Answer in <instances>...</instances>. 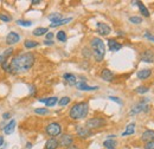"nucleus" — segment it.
<instances>
[{"label": "nucleus", "instance_id": "obj_14", "mask_svg": "<svg viewBox=\"0 0 154 149\" xmlns=\"http://www.w3.org/2000/svg\"><path fill=\"white\" fill-rule=\"evenodd\" d=\"M15 126H17L15 120H11V121L5 126V128H2L5 135H11V134H13V133H14V129H15Z\"/></svg>", "mask_w": 154, "mask_h": 149}, {"label": "nucleus", "instance_id": "obj_12", "mask_svg": "<svg viewBox=\"0 0 154 149\" xmlns=\"http://www.w3.org/2000/svg\"><path fill=\"white\" fill-rule=\"evenodd\" d=\"M76 88L78 89V90H81V91H95V90H97V89H98V86H90V85H88L84 81H82V82H77Z\"/></svg>", "mask_w": 154, "mask_h": 149}, {"label": "nucleus", "instance_id": "obj_40", "mask_svg": "<svg viewBox=\"0 0 154 149\" xmlns=\"http://www.w3.org/2000/svg\"><path fill=\"white\" fill-rule=\"evenodd\" d=\"M11 116H12L11 113H4V114H2V118H4V120H10Z\"/></svg>", "mask_w": 154, "mask_h": 149}, {"label": "nucleus", "instance_id": "obj_30", "mask_svg": "<svg viewBox=\"0 0 154 149\" xmlns=\"http://www.w3.org/2000/svg\"><path fill=\"white\" fill-rule=\"evenodd\" d=\"M70 102H71V100H70V97H68V96L62 97L61 100H58V104H59L61 107H65V105H68Z\"/></svg>", "mask_w": 154, "mask_h": 149}, {"label": "nucleus", "instance_id": "obj_42", "mask_svg": "<svg viewBox=\"0 0 154 149\" xmlns=\"http://www.w3.org/2000/svg\"><path fill=\"white\" fill-rule=\"evenodd\" d=\"M36 94V86L30 85V95H34Z\"/></svg>", "mask_w": 154, "mask_h": 149}, {"label": "nucleus", "instance_id": "obj_45", "mask_svg": "<svg viewBox=\"0 0 154 149\" xmlns=\"http://www.w3.org/2000/svg\"><path fill=\"white\" fill-rule=\"evenodd\" d=\"M31 4H32V5H38V4H40V1H39V0H32Z\"/></svg>", "mask_w": 154, "mask_h": 149}, {"label": "nucleus", "instance_id": "obj_25", "mask_svg": "<svg viewBox=\"0 0 154 149\" xmlns=\"http://www.w3.org/2000/svg\"><path fill=\"white\" fill-rule=\"evenodd\" d=\"M73 20V18H65V19H61V20H58V21H56V23H51V27H58V26H62V25H65V24H68V23H70Z\"/></svg>", "mask_w": 154, "mask_h": 149}, {"label": "nucleus", "instance_id": "obj_38", "mask_svg": "<svg viewBox=\"0 0 154 149\" xmlns=\"http://www.w3.org/2000/svg\"><path fill=\"white\" fill-rule=\"evenodd\" d=\"M83 56H85L87 58H89V57L91 56V52L89 51V49H87V47H85V49L83 50Z\"/></svg>", "mask_w": 154, "mask_h": 149}, {"label": "nucleus", "instance_id": "obj_20", "mask_svg": "<svg viewBox=\"0 0 154 149\" xmlns=\"http://www.w3.org/2000/svg\"><path fill=\"white\" fill-rule=\"evenodd\" d=\"M151 75H152V70H150V69H144V70H140V71H138V73H136V76H138V78L139 79H147L148 77H151Z\"/></svg>", "mask_w": 154, "mask_h": 149}, {"label": "nucleus", "instance_id": "obj_10", "mask_svg": "<svg viewBox=\"0 0 154 149\" xmlns=\"http://www.w3.org/2000/svg\"><path fill=\"white\" fill-rule=\"evenodd\" d=\"M76 134L79 139H88L91 136V130H89L87 127H82V126H78L76 127Z\"/></svg>", "mask_w": 154, "mask_h": 149}, {"label": "nucleus", "instance_id": "obj_35", "mask_svg": "<svg viewBox=\"0 0 154 149\" xmlns=\"http://www.w3.org/2000/svg\"><path fill=\"white\" fill-rule=\"evenodd\" d=\"M148 90H150V88L148 86H138L136 89H135V92H138V94H146V92H148Z\"/></svg>", "mask_w": 154, "mask_h": 149}, {"label": "nucleus", "instance_id": "obj_21", "mask_svg": "<svg viewBox=\"0 0 154 149\" xmlns=\"http://www.w3.org/2000/svg\"><path fill=\"white\" fill-rule=\"evenodd\" d=\"M63 78L65 79V82L69 84V85H76V76L73 75V73H64L63 75Z\"/></svg>", "mask_w": 154, "mask_h": 149}, {"label": "nucleus", "instance_id": "obj_15", "mask_svg": "<svg viewBox=\"0 0 154 149\" xmlns=\"http://www.w3.org/2000/svg\"><path fill=\"white\" fill-rule=\"evenodd\" d=\"M101 78H102L103 81H106V82H113V79H114V73H113V71H110L109 69H103V70L101 71Z\"/></svg>", "mask_w": 154, "mask_h": 149}, {"label": "nucleus", "instance_id": "obj_6", "mask_svg": "<svg viewBox=\"0 0 154 149\" xmlns=\"http://www.w3.org/2000/svg\"><path fill=\"white\" fill-rule=\"evenodd\" d=\"M147 102H148V98H144L140 103H138L136 105H134L133 108H132V110L129 111V115H136V114H139V113H146V111H148V109H150V107L147 105Z\"/></svg>", "mask_w": 154, "mask_h": 149}, {"label": "nucleus", "instance_id": "obj_7", "mask_svg": "<svg viewBox=\"0 0 154 149\" xmlns=\"http://www.w3.org/2000/svg\"><path fill=\"white\" fill-rule=\"evenodd\" d=\"M59 147H70L71 145H74V136L70 134H63L61 135L59 140H58Z\"/></svg>", "mask_w": 154, "mask_h": 149}, {"label": "nucleus", "instance_id": "obj_26", "mask_svg": "<svg viewBox=\"0 0 154 149\" xmlns=\"http://www.w3.org/2000/svg\"><path fill=\"white\" fill-rule=\"evenodd\" d=\"M49 32V30L46 28V27H37V28H34L33 30V36H36V37H40V36H43V34H46Z\"/></svg>", "mask_w": 154, "mask_h": 149}, {"label": "nucleus", "instance_id": "obj_48", "mask_svg": "<svg viewBox=\"0 0 154 149\" xmlns=\"http://www.w3.org/2000/svg\"><path fill=\"white\" fill-rule=\"evenodd\" d=\"M0 149H2V148H0Z\"/></svg>", "mask_w": 154, "mask_h": 149}, {"label": "nucleus", "instance_id": "obj_18", "mask_svg": "<svg viewBox=\"0 0 154 149\" xmlns=\"http://www.w3.org/2000/svg\"><path fill=\"white\" fill-rule=\"evenodd\" d=\"M13 47H8V49H6L1 55H0V64H2V63H5V62H7V59H8V57H11L12 55H13Z\"/></svg>", "mask_w": 154, "mask_h": 149}, {"label": "nucleus", "instance_id": "obj_32", "mask_svg": "<svg viewBox=\"0 0 154 149\" xmlns=\"http://www.w3.org/2000/svg\"><path fill=\"white\" fill-rule=\"evenodd\" d=\"M17 24L20 25V26H24V27H30L32 25V21L31 20H24V19H19L17 20Z\"/></svg>", "mask_w": 154, "mask_h": 149}, {"label": "nucleus", "instance_id": "obj_47", "mask_svg": "<svg viewBox=\"0 0 154 149\" xmlns=\"http://www.w3.org/2000/svg\"><path fill=\"white\" fill-rule=\"evenodd\" d=\"M26 148L27 149L32 148V143H31V142H27V143H26Z\"/></svg>", "mask_w": 154, "mask_h": 149}, {"label": "nucleus", "instance_id": "obj_11", "mask_svg": "<svg viewBox=\"0 0 154 149\" xmlns=\"http://www.w3.org/2000/svg\"><path fill=\"white\" fill-rule=\"evenodd\" d=\"M141 60L145 63H154V50L147 49L141 55Z\"/></svg>", "mask_w": 154, "mask_h": 149}, {"label": "nucleus", "instance_id": "obj_13", "mask_svg": "<svg viewBox=\"0 0 154 149\" xmlns=\"http://www.w3.org/2000/svg\"><path fill=\"white\" fill-rule=\"evenodd\" d=\"M108 47H109V51H111V52H117L119 50L122 49V44L119 43V41L115 40V39H109V40H108Z\"/></svg>", "mask_w": 154, "mask_h": 149}, {"label": "nucleus", "instance_id": "obj_19", "mask_svg": "<svg viewBox=\"0 0 154 149\" xmlns=\"http://www.w3.org/2000/svg\"><path fill=\"white\" fill-rule=\"evenodd\" d=\"M59 147V143H58V140L55 139V137H51L46 141L45 143V149H58Z\"/></svg>", "mask_w": 154, "mask_h": 149}, {"label": "nucleus", "instance_id": "obj_9", "mask_svg": "<svg viewBox=\"0 0 154 149\" xmlns=\"http://www.w3.org/2000/svg\"><path fill=\"white\" fill-rule=\"evenodd\" d=\"M96 30L101 36H108L111 32V28L108 24L106 23H97L96 24Z\"/></svg>", "mask_w": 154, "mask_h": 149}, {"label": "nucleus", "instance_id": "obj_36", "mask_svg": "<svg viewBox=\"0 0 154 149\" xmlns=\"http://www.w3.org/2000/svg\"><path fill=\"white\" fill-rule=\"evenodd\" d=\"M109 100L110 101H113V102H115V103H117V104H122V101L119 98V97H115V96H109Z\"/></svg>", "mask_w": 154, "mask_h": 149}, {"label": "nucleus", "instance_id": "obj_39", "mask_svg": "<svg viewBox=\"0 0 154 149\" xmlns=\"http://www.w3.org/2000/svg\"><path fill=\"white\" fill-rule=\"evenodd\" d=\"M52 39H54V33H52V32H48L45 40H52Z\"/></svg>", "mask_w": 154, "mask_h": 149}, {"label": "nucleus", "instance_id": "obj_43", "mask_svg": "<svg viewBox=\"0 0 154 149\" xmlns=\"http://www.w3.org/2000/svg\"><path fill=\"white\" fill-rule=\"evenodd\" d=\"M44 44L51 46V45H54V40H44Z\"/></svg>", "mask_w": 154, "mask_h": 149}, {"label": "nucleus", "instance_id": "obj_41", "mask_svg": "<svg viewBox=\"0 0 154 149\" xmlns=\"http://www.w3.org/2000/svg\"><path fill=\"white\" fill-rule=\"evenodd\" d=\"M145 37H146L147 39H150L151 41H153V43H154V37H153V36H151L148 32H146V33H145Z\"/></svg>", "mask_w": 154, "mask_h": 149}, {"label": "nucleus", "instance_id": "obj_31", "mask_svg": "<svg viewBox=\"0 0 154 149\" xmlns=\"http://www.w3.org/2000/svg\"><path fill=\"white\" fill-rule=\"evenodd\" d=\"M0 20L4 21V23H10V21H12V17L10 14H7V13L0 12Z\"/></svg>", "mask_w": 154, "mask_h": 149}, {"label": "nucleus", "instance_id": "obj_2", "mask_svg": "<svg viewBox=\"0 0 154 149\" xmlns=\"http://www.w3.org/2000/svg\"><path fill=\"white\" fill-rule=\"evenodd\" d=\"M90 46H91V55L94 56L96 62H102L106 55V45L103 43V40L98 37H94L90 40Z\"/></svg>", "mask_w": 154, "mask_h": 149}, {"label": "nucleus", "instance_id": "obj_46", "mask_svg": "<svg viewBox=\"0 0 154 149\" xmlns=\"http://www.w3.org/2000/svg\"><path fill=\"white\" fill-rule=\"evenodd\" d=\"M4 136H0V147H2V145H4Z\"/></svg>", "mask_w": 154, "mask_h": 149}, {"label": "nucleus", "instance_id": "obj_1", "mask_svg": "<svg viewBox=\"0 0 154 149\" xmlns=\"http://www.w3.org/2000/svg\"><path fill=\"white\" fill-rule=\"evenodd\" d=\"M36 57L32 52H23L17 55L10 62V73H23L27 72L34 64Z\"/></svg>", "mask_w": 154, "mask_h": 149}, {"label": "nucleus", "instance_id": "obj_34", "mask_svg": "<svg viewBox=\"0 0 154 149\" xmlns=\"http://www.w3.org/2000/svg\"><path fill=\"white\" fill-rule=\"evenodd\" d=\"M129 21L132 23V24H135V25H139V24H141L142 23V19L140 18V17H129Z\"/></svg>", "mask_w": 154, "mask_h": 149}, {"label": "nucleus", "instance_id": "obj_4", "mask_svg": "<svg viewBox=\"0 0 154 149\" xmlns=\"http://www.w3.org/2000/svg\"><path fill=\"white\" fill-rule=\"evenodd\" d=\"M107 121L102 117H92V118H89L87 122H85V127L89 129V130H92V129H100L102 128L103 126H106Z\"/></svg>", "mask_w": 154, "mask_h": 149}, {"label": "nucleus", "instance_id": "obj_37", "mask_svg": "<svg viewBox=\"0 0 154 149\" xmlns=\"http://www.w3.org/2000/svg\"><path fill=\"white\" fill-rule=\"evenodd\" d=\"M144 148H145V149H154V141H151V142H147V143H145Z\"/></svg>", "mask_w": 154, "mask_h": 149}, {"label": "nucleus", "instance_id": "obj_33", "mask_svg": "<svg viewBox=\"0 0 154 149\" xmlns=\"http://www.w3.org/2000/svg\"><path fill=\"white\" fill-rule=\"evenodd\" d=\"M34 114H37V115H46V114H49V109H46V108H37V109H34Z\"/></svg>", "mask_w": 154, "mask_h": 149}, {"label": "nucleus", "instance_id": "obj_17", "mask_svg": "<svg viewBox=\"0 0 154 149\" xmlns=\"http://www.w3.org/2000/svg\"><path fill=\"white\" fill-rule=\"evenodd\" d=\"M38 101L42 102V103H45L46 107H54V105H56V104L58 103V98H57L56 96L49 97V98H39Z\"/></svg>", "mask_w": 154, "mask_h": 149}, {"label": "nucleus", "instance_id": "obj_24", "mask_svg": "<svg viewBox=\"0 0 154 149\" xmlns=\"http://www.w3.org/2000/svg\"><path fill=\"white\" fill-rule=\"evenodd\" d=\"M103 147L106 149H115V147H116V141L114 139H107L103 142Z\"/></svg>", "mask_w": 154, "mask_h": 149}, {"label": "nucleus", "instance_id": "obj_8", "mask_svg": "<svg viewBox=\"0 0 154 149\" xmlns=\"http://www.w3.org/2000/svg\"><path fill=\"white\" fill-rule=\"evenodd\" d=\"M5 40H6V44H7V45H14V44L19 43L20 36H19V33H17V32H14V31H11L10 33H7Z\"/></svg>", "mask_w": 154, "mask_h": 149}, {"label": "nucleus", "instance_id": "obj_44", "mask_svg": "<svg viewBox=\"0 0 154 149\" xmlns=\"http://www.w3.org/2000/svg\"><path fill=\"white\" fill-rule=\"evenodd\" d=\"M67 149H79V148H78V146H76V145H71L70 147H68Z\"/></svg>", "mask_w": 154, "mask_h": 149}, {"label": "nucleus", "instance_id": "obj_3", "mask_svg": "<svg viewBox=\"0 0 154 149\" xmlns=\"http://www.w3.org/2000/svg\"><path fill=\"white\" fill-rule=\"evenodd\" d=\"M88 113H89V104L87 102H78L74 104L69 110V116L71 120L78 121V120L85 118Z\"/></svg>", "mask_w": 154, "mask_h": 149}, {"label": "nucleus", "instance_id": "obj_27", "mask_svg": "<svg viewBox=\"0 0 154 149\" xmlns=\"http://www.w3.org/2000/svg\"><path fill=\"white\" fill-rule=\"evenodd\" d=\"M39 45V43L38 41H36V40H31V39H27V40H25V43H24V46L27 49V50H30V49H34V47H37Z\"/></svg>", "mask_w": 154, "mask_h": 149}, {"label": "nucleus", "instance_id": "obj_16", "mask_svg": "<svg viewBox=\"0 0 154 149\" xmlns=\"http://www.w3.org/2000/svg\"><path fill=\"white\" fill-rule=\"evenodd\" d=\"M141 141H144L145 143L154 141V130L147 129L146 132H144V134H142V136H141Z\"/></svg>", "mask_w": 154, "mask_h": 149}, {"label": "nucleus", "instance_id": "obj_23", "mask_svg": "<svg viewBox=\"0 0 154 149\" xmlns=\"http://www.w3.org/2000/svg\"><path fill=\"white\" fill-rule=\"evenodd\" d=\"M135 4L139 6V9H140V12H141V14H142L144 17H150V11H148V8H147L141 1H136Z\"/></svg>", "mask_w": 154, "mask_h": 149}, {"label": "nucleus", "instance_id": "obj_22", "mask_svg": "<svg viewBox=\"0 0 154 149\" xmlns=\"http://www.w3.org/2000/svg\"><path fill=\"white\" fill-rule=\"evenodd\" d=\"M135 133V123H129L126 127V130L122 133V136H128V135H133Z\"/></svg>", "mask_w": 154, "mask_h": 149}, {"label": "nucleus", "instance_id": "obj_29", "mask_svg": "<svg viewBox=\"0 0 154 149\" xmlns=\"http://www.w3.org/2000/svg\"><path fill=\"white\" fill-rule=\"evenodd\" d=\"M61 19H62V15H61L59 13H52V14L49 15V20H50L51 23H56V21H58V20H61Z\"/></svg>", "mask_w": 154, "mask_h": 149}, {"label": "nucleus", "instance_id": "obj_5", "mask_svg": "<svg viewBox=\"0 0 154 149\" xmlns=\"http://www.w3.org/2000/svg\"><path fill=\"white\" fill-rule=\"evenodd\" d=\"M45 133L50 136V137H56V136H59L62 134V126L57 122H52V123H49L46 127H45Z\"/></svg>", "mask_w": 154, "mask_h": 149}, {"label": "nucleus", "instance_id": "obj_28", "mask_svg": "<svg viewBox=\"0 0 154 149\" xmlns=\"http://www.w3.org/2000/svg\"><path fill=\"white\" fill-rule=\"evenodd\" d=\"M57 39H58L59 41H62V43H65L67 39H68L67 33H65L64 31H58V32H57Z\"/></svg>", "mask_w": 154, "mask_h": 149}]
</instances>
